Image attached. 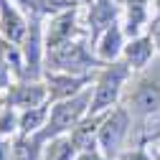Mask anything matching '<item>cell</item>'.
I'll use <instances>...</instances> for the list:
<instances>
[{
  "instance_id": "cell-10",
  "label": "cell",
  "mask_w": 160,
  "mask_h": 160,
  "mask_svg": "<svg viewBox=\"0 0 160 160\" xmlns=\"http://www.w3.org/2000/svg\"><path fill=\"white\" fill-rule=\"evenodd\" d=\"M125 53H127V61H130L135 69H140V66L148 61V56L152 53V46H150L148 38H140V41H132V43L125 48Z\"/></svg>"
},
{
  "instance_id": "cell-18",
  "label": "cell",
  "mask_w": 160,
  "mask_h": 160,
  "mask_svg": "<svg viewBox=\"0 0 160 160\" xmlns=\"http://www.w3.org/2000/svg\"><path fill=\"white\" fill-rule=\"evenodd\" d=\"M79 160H104L102 155H97V152H92V150H87V152H82V158Z\"/></svg>"
},
{
  "instance_id": "cell-13",
  "label": "cell",
  "mask_w": 160,
  "mask_h": 160,
  "mask_svg": "<svg viewBox=\"0 0 160 160\" xmlns=\"http://www.w3.org/2000/svg\"><path fill=\"white\" fill-rule=\"evenodd\" d=\"M119 43H122V33H119L117 28H109L102 38V46H99V56L107 58V61H112V58L119 53Z\"/></svg>"
},
{
  "instance_id": "cell-15",
  "label": "cell",
  "mask_w": 160,
  "mask_h": 160,
  "mask_svg": "<svg viewBox=\"0 0 160 160\" xmlns=\"http://www.w3.org/2000/svg\"><path fill=\"white\" fill-rule=\"evenodd\" d=\"M26 56H28V61L33 66L38 64V23H31V36H28V43H26Z\"/></svg>"
},
{
  "instance_id": "cell-6",
  "label": "cell",
  "mask_w": 160,
  "mask_h": 160,
  "mask_svg": "<svg viewBox=\"0 0 160 160\" xmlns=\"http://www.w3.org/2000/svg\"><path fill=\"white\" fill-rule=\"evenodd\" d=\"M46 99V89L41 84H31V87H13L10 92V107H41Z\"/></svg>"
},
{
  "instance_id": "cell-17",
  "label": "cell",
  "mask_w": 160,
  "mask_h": 160,
  "mask_svg": "<svg viewBox=\"0 0 160 160\" xmlns=\"http://www.w3.org/2000/svg\"><path fill=\"white\" fill-rule=\"evenodd\" d=\"M152 38H155V43L160 46V15H158V21L152 23Z\"/></svg>"
},
{
  "instance_id": "cell-8",
  "label": "cell",
  "mask_w": 160,
  "mask_h": 160,
  "mask_svg": "<svg viewBox=\"0 0 160 160\" xmlns=\"http://www.w3.org/2000/svg\"><path fill=\"white\" fill-rule=\"evenodd\" d=\"M71 31H74V15H71V13H64V15L53 23V28H51L48 48H53V46H58V43H64L66 38L71 36Z\"/></svg>"
},
{
  "instance_id": "cell-19",
  "label": "cell",
  "mask_w": 160,
  "mask_h": 160,
  "mask_svg": "<svg viewBox=\"0 0 160 160\" xmlns=\"http://www.w3.org/2000/svg\"><path fill=\"white\" fill-rule=\"evenodd\" d=\"M125 160H148V155H142V152H130V155H125Z\"/></svg>"
},
{
  "instance_id": "cell-2",
  "label": "cell",
  "mask_w": 160,
  "mask_h": 160,
  "mask_svg": "<svg viewBox=\"0 0 160 160\" xmlns=\"http://www.w3.org/2000/svg\"><path fill=\"white\" fill-rule=\"evenodd\" d=\"M125 76H127V69L119 66V64L109 66L102 74L97 94H94V102H92V112H99V109H104V107H109L114 102L117 94H119V87H122V82H125Z\"/></svg>"
},
{
  "instance_id": "cell-16",
  "label": "cell",
  "mask_w": 160,
  "mask_h": 160,
  "mask_svg": "<svg viewBox=\"0 0 160 160\" xmlns=\"http://www.w3.org/2000/svg\"><path fill=\"white\" fill-rule=\"evenodd\" d=\"M3 87H8V66L0 61V89Z\"/></svg>"
},
{
  "instance_id": "cell-7",
  "label": "cell",
  "mask_w": 160,
  "mask_h": 160,
  "mask_svg": "<svg viewBox=\"0 0 160 160\" xmlns=\"http://www.w3.org/2000/svg\"><path fill=\"white\" fill-rule=\"evenodd\" d=\"M76 145H74V140L71 137H61L58 135L56 140H51L46 152H43V160H74L76 155Z\"/></svg>"
},
{
  "instance_id": "cell-5",
  "label": "cell",
  "mask_w": 160,
  "mask_h": 160,
  "mask_svg": "<svg viewBox=\"0 0 160 160\" xmlns=\"http://www.w3.org/2000/svg\"><path fill=\"white\" fill-rule=\"evenodd\" d=\"M51 61L56 69H64V71H76V69H87V53H84V46H79V43H71V41H64V43H58L53 46L51 51Z\"/></svg>"
},
{
  "instance_id": "cell-9",
  "label": "cell",
  "mask_w": 160,
  "mask_h": 160,
  "mask_svg": "<svg viewBox=\"0 0 160 160\" xmlns=\"http://www.w3.org/2000/svg\"><path fill=\"white\" fill-rule=\"evenodd\" d=\"M3 31H5V36L10 38V41H21L23 33H26L23 21H21V18L15 15V10H10L5 3H3Z\"/></svg>"
},
{
  "instance_id": "cell-1",
  "label": "cell",
  "mask_w": 160,
  "mask_h": 160,
  "mask_svg": "<svg viewBox=\"0 0 160 160\" xmlns=\"http://www.w3.org/2000/svg\"><path fill=\"white\" fill-rule=\"evenodd\" d=\"M87 104H89V94H79L74 99L69 97V99H64L61 104H56L53 112H51V117H48L46 130L38 135V140L58 137V135H64L66 130L76 127L79 119H82V114H84V109H87Z\"/></svg>"
},
{
  "instance_id": "cell-14",
  "label": "cell",
  "mask_w": 160,
  "mask_h": 160,
  "mask_svg": "<svg viewBox=\"0 0 160 160\" xmlns=\"http://www.w3.org/2000/svg\"><path fill=\"white\" fill-rule=\"evenodd\" d=\"M46 107H31L23 117H21V130H23V135H28V132H36L38 127L43 125V119H46Z\"/></svg>"
},
{
  "instance_id": "cell-4",
  "label": "cell",
  "mask_w": 160,
  "mask_h": 160,
  "mask_svg": "<svg viewBox=\"0 0 160 160\" xmlns=\"http://www.w3.org/2000/svg\"><path fill=\"white\" fill-rule=\"evenodd\" d=\"M125 132H127V112H125V109L112 112L104 122H102V127H99V145L104 148L107 155H114V152L119 150Z\"/></svg>"
},
{
  "instance_id": "cell-11",
  "label": "cell",
  "mask_w": 160,
  "mask_h": 160,
  "mask_svg": "<svg viewBox=\"0 0 160 160\" xmlns=\"http://www.w3.org/2000/svg\"><path fill=\"white\" fill-rule=\"evenodd\" d=\"M94 132H97L94 122H84L82 127H74V132H71L74 145H76L79 150H82V152L92 150V148H94Z\"/></svg>"
},
{
  "instance_id": "cell-3",
  "label": "cell",
  "mask_w": 160,
  "mask_h": 160,
  "mask_svg": "<svg viewBox=\"0 0 160 160\" xmlns=\"http://www.w3.org/2000/svg\"><path fill=\"white\" fill-rule=\"evenodd\" d=\"M127 104L137 114L155 112L160 107V79L158 76H148V79H142V82H137L135 92H130Z\"/></svg>"
},
{
  "instance_id": "cell-12",
  "label": "cell",
  "mask_w": 160,
  "mask_h": 160,
  "mask_svg": "<svg viewBox=\"0 0 160 160\" xmlns=\"http://www.w3.org/2000/svg\"><path fill=\"white\" fill-rule=\"evenodd\" d=\"M51 84H53L51 92H48L51 97H56V99H58V97H61V99H69V97L79 89L82 79H71V76H58V79H56V76H53V79H51Z\"/></svg>"
}]
</instances>
